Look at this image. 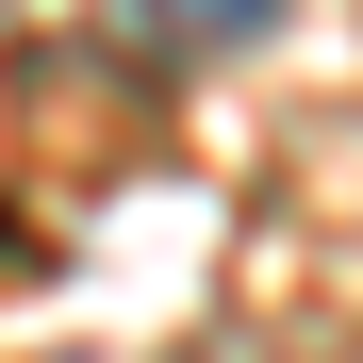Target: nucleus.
I'll return each mask as SVG.
<instances>
[{
	"label": "nucleus",
	"mask_w": 363,
	"mask_h": 363,
	"mask_svg": "<svg viewBox=\"0 0 363 363\" xmlns=\"http://www.w3.org/2000/svg\"><path fill=\"white\" fill-rule=\"evenodd\" d=\"M133 17L165 33V50H231V33H264L281 0H133Z\"/></svg>",
	"instance_id": "nucleus-1"
},
{
	"label": "nucleus",
	"mask_w": 363,
	"mask_h": 363,
	"mask_svg": "<svg viewBox=\"0 0 363 363\" xmlns=\"http://www.w3.org/2000/svg\"><path fill=\"white\" fill-rule=\"evenodd\" d=\"M182 363H264V347H231V330H215V347H182Z\"/></svg>",
	"instance_id": "nucleus-2"
}]
</instances>
